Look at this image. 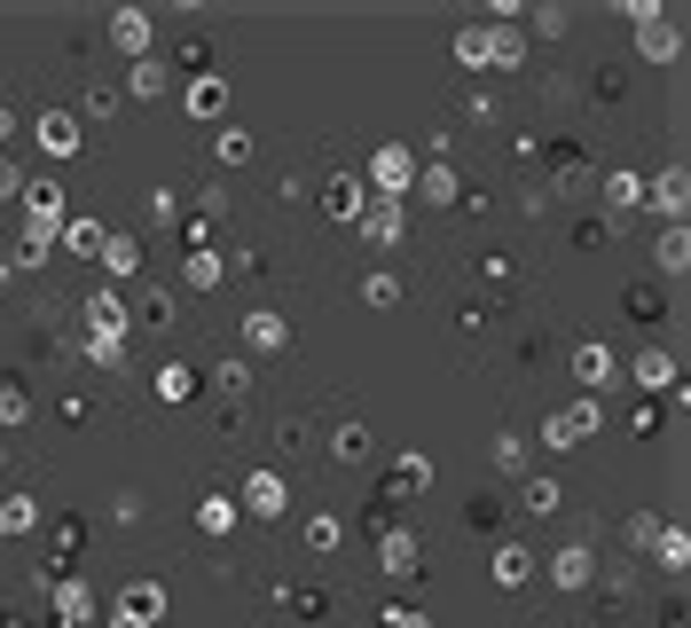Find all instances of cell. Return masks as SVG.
Listing matches in <instances>:
<instances>
[{
	"instance_id": "obj_1",
	"label": "cell",
	"mask_w": 691,
	"mask_h": 628,
	"mask_svg": "<svg viewBox=\"0 0 691 628\" xmlns=\"http://www.w3.org/2000/svg\"><path fill=\"white\" fill-rule=\"evenodd\" d=\"M24 236H40V244H55V228L71 220L63 213V182H55V173H24Z\"/></svg>"
},
{
	"instance_id": "obj_2",
	"label": "cell",
	"mask_w": 691,
	"mask_h": 628,
	"mask_svg": "<svg viewBox=\"0 0 691 628\" xmlns=\"http://www.w3.org/2000/svg\"><path fill=\"white\" fill-rule=\"evenodd\" d=\"M40 589H48V628H86L95 620V589L79 574H40Z\"/></svg>"
},
{
	"instance_id": "obj_3",
	"label": "cell",
	"mask_w": 691,
	"mask_h": 628,
	"mask_svg": "<svg viewBox=\"0 0 691 628\" xmlns=\"http://www.w3.org/2000/svg\"><path fill=\"white\" fill-rule=\"evenodd\" d=\"M597 424H605V409L581 393V401H566V409H550V416H543V447H550V456H566V447H581Z\"/></svg>"
},
{
	"instance_id": "obj_4",
	"label": "cell",
	"mask_w": 691,
	"mask_h": 628,
	"mask_svg": "<svg viewBox=\"0 0 691 628\" xmlns=\"http://www.w3.org/2000/svg\"><path fill=\"white\" fill-rule=\"evenodd\" d=\"M409 182H416V157H409L401 142H385V150L370 157V182H362V189H370L378 205H409Z\"/></svg>"
},
{
	"instance_id": "obj_5",
	"label": "cell",
	"mask_w": 691,
	"mask_h": 628,
	"mask_svg": "<svg viewBox=\"0 0 691 628\" xmlns=\"http://www.w3.org/2000/svg\"><path fill=\"white\" fill-rule=\"evenodd\" d=\"M182 103H189V119L220 126L228 103H236V86H228V71H197V79H182Z\"/></svg>"
},
{
	"instance_id": "obj_6",
	"label": "cell",
	"mask_w": 691,
	"mask_h": 628,
	"mask_svg": "<svg viewBox=\"0 0 691 628\" xmlns=\"http://www.w3.org/2000/svg\"><path fill=\"white\" fill-rule=\"evenodd\" d=\"M424 487H432V464H424V456H393V464H385V480H378V503H385V518H393L401 503H416Z\"/></svg>"
},
{
	"instance_id": "obj_7",
	"label": "cell",
	"mask_w": 691,
	"mask_h": 628,
	"mask_svg": "<svg viewBox=\"0 0 691 628\" xmlns=\"http://www.w3.org/2000/svg\"><path fill=\"white\" fill-rule=\"evenodd\" d=\"M543 574H550V589H558V597H581V589H597V558H589V543H566V550H550V558H543Z\"/></svg>"
},
{
	"instance_id": "obj_8",
	"label": "cell",
	"mask_w": 691,
	"mask_h": 628,
	"mask_svg": "<svg viewBox=\"0 0 691 628\" xmlns=\"http://www.w3.org/2000/svg\"><path fill=\"white\" fill-rule=\"evenodd\" d=\"M370 534H378V574H385V581L424 574V566H416V534H409L401 518H385V526H370Z\"/></svg>"
},
{
	"instance_id": "obj_9",
	"label": "cell",
	"mask_w": 691,
	"mask_h": 628,
	"mask_svg": "<svg viewBox=\"0 0 691 628\" xmlns=\"http://www.w3.org/2000/svg\"><path fill=\"white\" fill-rule=\"evenodd\" d=\"M236 511H251V518H283L291 511V487H283V472H244V495H236Z\"/></svg>"
},
{
	"instance_id": "obj_10",
	"label": "cell",
	"mask_w": 691,
	"mask_h": 628,
	"mask_svg": "<svg viewBox=\"0 0 691 628\" xmlns=\"http://www.w3.org/2000/svg\"><path fill=\"white\" fill-rule=\"evenodd\" d=\"M32 142H40V150L63 165V157H79L86 126H79V111H63V103H55V111H40V119H32Z\"/></svg>"
},
{
	"instance_id": "obj_11",
	"label": "cell",
	"mask_w": 691,
	"mask_h": 628,
	"mask_svg": "<svg viewBox=\"0 0 691 628\" xmlns=\"http://www.w3.org/2000/svg\"><path fill=\"white\" fill-rule=\"evenodd\" d=\"M644 205H652L668 228H683V213H691V173H683V165L652 173V182H644Z\"/></svg>"
},
{
	"instance_id": "obj_12",
	"label": "cell",
	"mask_w": 691,
	"mask_h": 628,
	"mask_svg": "<svg viewBox=\"0 0 691 628\" xmlns=\"http://www.w3.org/2000/svg\"><path fill=\"white\" fill-rule=\"evenodd\" d=\"M574 378H581V393H589V401H597V393H613V385H621V362H613V346L581 338V346H574Z\"/></svg>"
},
{
	"instance_id": "obj_13",
	"label": "cell",
	"mask_w": 691,
	"mask_h": 628,
	"mask_svg": "<svg viewBox=\"0 0 691 628\" xmlns=\"http://www.w3.org/2000/svg\"><path fill=\"white\" fill-rule=\"evenodd\" d=\"M354 228H362V244H378V251H401V244H409V213H401V205H378V197L362 205Z\"/></svg>"
},
{
	"instance_id": "obj_14",
	"label": "cell",
	"mask_w": 691,
	"mask_h": 628,
	"mask_svg": "<svg viewBox=\"0 0 691 628\" xmlns=\"http://www.w3.org/2000/svg\"><path fill=\"white\" fill-rule=\"evenodd\" d=\"M79 315H86V322H79L86 338H126V291H111V284H103V291H86V307H79Z\"/></svg>"
},
{
	"instance_id": "obj_15",
	"label": "cell",
	"mask_w": 691,
	"mask_h": 628,
	"mask_svg": "<svg viewBox=\"0 0 691 628\" xmlns=\"http://www.w3.org/2000/svg\"><path fill=\"white\" fill-rule=\"evenodd\" d=\"M409 197L416 205H464V182H456V165H441V157H432V165H416V182H409Z\"/></svg>"
},
{
	"instance_id": "obj_16",
	"label": "cell",
	"mask_w": 691,
	"mask_h": 628,
	"mask_svg": "<svg viewBox=\"0 0 691 628\" xmlns=\"http://www.w3.org/2000/svg\"><path fill=\"white\" fill-rule=\"evenodd\" d=\"M236 338H244V353H283V346H291V322H283L276 307H251Z\"/></svg>"
},
{
	"instance_id": "obj_17",
	"label": "cell",
	"mask_w": 691,
	"mask_h": 628,
	"mask_svg": "<svg viewBox=\"0 0 691 628\" xmlns=\"http://www.w3.org/2000/svg\"><path fill=\"white\" fill-rule=\"evenodd\" d=\"M629 393H675V353H660V346H644L637 362H629V378H621Z\"/></svg>"
},
{
	"instance_id": "obj_18",
	"label": "cell",
	"mask_w": 691,
	"mask_h": 628,
	"mask_svg": "<svg viewBox=\"0 0 691 628\" xmlns=\"http://www.w3.org/2000/svg\"><path fill=\"white\" fill-rule=\"evenodd\" d=\"M103 267H111V291H126V284L142 276V236H134V228H111V236H103Z\"/></svg>"
},
{
	"instance_id": "obj_19",
	"label": "cell",
	"mask_w": 691,
	"mask_h": 628,
	"mask_svg": "<svg viewBox=\"0 0 691 628\" xmlns=\"http://www.w3.org/2000/svg\"><path fill=\"white\" fill-rule=\"evenodd\" d=\"M149 40H157V24H149L142 9H118V17H111V48H118L126 63H142V55H149Z\"/></svg>"
},
{
	"instance_id": "obj_20",
	"label": "cell",
	"mask_w": 691,
	"mask_h": 628,
	"mask_svg": "<svg viewBox=\"0 0 691 628\" xmlns=\"http://www.w3.org/2000/svg\"><path fill=\"white\" fill-rule=\"evenodd\" d=\"M111 612H126V620H142V628H165V589H157V581H126Z\"/></svg>"
},
{
	"instance_id": "obj_21",
	"label": "cell",
	"mask_w": 691,
	"mask_h": 628,
	"mask_svg": "<svg viewBox=\"0 0 691 628\" xmlns=\"http://www.w3.org/2000/svg\"><path fill=\"white\" fill-rule=\"evenodd\" d=\"M362 205H370V189L354 182V173H338V182H322V213H330V220H346V228H354V220H362Z\"/></svg>"
},
{
	"instance_id": "obj_22",
	"label": "cell",
	"mask_w": 691,
	"mask_h": 628,
	"mask_svg": "<svg viewBox=\"0 0 691 628\" xmlns=\"http://www.w3.org/2000/svg\"><path fill=\"white\" fill-rule=\"evenodd\" d=\"M228 284V259L205 244V251H182V291H220Z\"/></svg>"
},
{
	"instance_id": "obj_23",
	"label": "cell",
	"mask_w": 691,
	"mask_h": 628,
	"mask_svg": "<svg viewBox=\"0 0 691 628\" xmlns=\"http://www.w3.org/2000/svg\"><path fill=\"white\" fill-rule=\"evenodd\" d=\"M487 574H495V589H518V581L535 574V550H527V543H510V534H503V543H495V558H487Z\"/></svg>"
},
{
	"instance_id": "obj_24",
	"label": "cell",
	"mask_w": 691,
	"mask_h": 628,
	"mask_svg": "<svg viewBox=\"0 0 691 628\" xmlns=\"http://www.w3.org/2000/svg\"><path fill=\"white\" fill-rule=\"evenodd\" d=\"M103 236H111L103 220H63V228H55V251H63V259H103Z\"/></svg>"
},
{
	"instance_id": "obj_25",
	"label": "cell",
	"mask_w": 691,
	"mask_h": 628,
	"mask_svg": "<svg viewBox=\"0 0 691 628\" xmlns=\"http://www.w3.org/2000/svg\"><path fill=\"white\" fill-rule=\"evenodd\" d=\"M605 213H644V173H629V165H613V173H605Z\"/></svg>"
},
{
	"instance_id": "obj_26",
	"label": "cell",
	"mask_w": 691,
	"mask_h": 628,
	"mask_svg": "<svg viewBox=\"0 0 691 628\" xmlns=\"http://www.w3.org/2000/svg\"><path fill=\"white\" fill-rule=\"evenodd\" d=\"M197 385H205V370H189V362H165V370H157V401H165V409L197 401Z\"/></svg>"
},
{
	"instance_id": "obj_27",
	"label": "cell",
	"mask_w": 691,
	"mask_h": 628,
	"mask_svg": "<svg viewBox=\"0 0 691 628\" xmlns=\"http://www.w3.org/2000/svg\"><path fill=\"white\" fill-rule=\"evenodd\" d=\"M165 86H173V71H165L157 55H142V63H126V95H134V103H157V95H165Z\"/></svg>"
},
{
	"instance_id": "obj_28",
	"label": "cell",
	"mask_w": 691,
	"mask_h": 628,
	"mask_svg": "<svg viewBox=\"0 0 691 628\" xmlns=\"http://www.w3.org/2000/svg\"><path fill=\"white\" fill-rule=\"evenodd\" d=\"M330 456H338V464H370V456H378V432H370V424H338V432H330Z\"/></svg>"
},
{
	"instance_id": "obj_29",
	"label": "cell",
	"mask_w": 691,
	"mask_h": 628,
	"mask_svg": "<svg viewBox=\"0 0 691 628\" xmlns=\"http://www.w3.org/2000/svg\"><path fill=\"white\" fill-rule=\"evenodd\" d=\"M527 63V40H518V24H487V71H518Z\"/></svg>"
},
{
	"instance_id": "obj_30",
	"label": "cell",
	"mask_w": 691,
	"mask_h": 628,
	"mask_svg": "<svg viewBox=\"0 0 691 628\" xmlns=\"http://www.w3.org/2000/svg\"><path fill=\"white\" fill-rule=\"evenodd\" d=\"M652 267H660V276L675 284L683 267H691V228H660V244H652Z\"/></svg>"
},
{
	"instance_id": "obj_31",
	"label": "cell",
	"mask_w": 691,
	"mask_h": 628,
	"mask_svg": "<svg viewBox=\"0 0 691 628\" xmlns=\"http://www.w3.org/2000/svg\"><path fill=\"white\" fill-rule=\"evenodd\" d=\"M40 526V495H0V543L9 534H32Z\"/></svg>"
},
{
	"instance_id": "obj_32",
	"label": "cell",
	"mask_w": 691,
	"mask_h": 628,
	"mask_svg": "<svg viewBox=\"0 0 691 628\" xmlns=\"http://www.w3.org/2000/svg\"><path fill=\"white\" fill-rule=\"evenodd\" d=\"M637 48H644L652 63H668V55H675V24H668L660 9H652V17H637Z\"/></svg>"
},
{
	"instance_id": "obj_33",
	"label": "cell",
	"mask_w": 691,
	"mask_h": 628,
	"mask_svg": "<svg viewBox=\"0 0 691 628\" xmlns=\"http://www.w3.org/2000/svg\"><path fill=\"white\" fill-rule=\"evenodd\" d=\"M299 534H307V550H314V558H330V550L346 543V518H330V511H314V518H307Z\"/></svg>"
},
{
	"instance_id": "obj_34",
	"label": "cell",
	"mask_w": 691,
	"mask_h": 628,
	"mask_svg": "<svg viewBox=\"0 0 691 628\" xmlns=\"http://www.w3.org/2000/svg\"><path fill=\"white\" fill-rule=\"evenodd\" d=\"M518 511H535V518H550V511H566V487L543 472V480H527V495H518Z\"/></svg>"
},
{
	"instance_id": "obj_35",
	"label": "cell",
	"mask_w": 691,
	"mask_h": 628,
	"mask_svg": "<svg viewBox=\"0 0 691 628\" xmlns=\"http://www.w3.org/2000/svg\"><path fill=\"white\" fill-rule=\"evenodd\" d=\"M134 322L142 330H173V322H182V315H173V291H142L134 299Z\"/></svg>"
},
{
	"instance_id": "obj_36",
	"label": "cell",
	"mask_w": 691,
	"mask_h": 628,
	"mask_svg": "<svg viewBox=\"0 0 691 628\" xmlns=\"http://www.w3.org/2000/svg\"><path fill=\"white\" fill-rule=\"evenodd\" d=\"M213 157H220V165H251V157H259V142H251L244 126H220V134H213Z\"/></svg>"
},
{
	"instance_id": "obj_37",
	"label": "cell",
	"mask_w": 691,
	"mask_h": 628,
	"mask_svg": "<svg viewBox=\"0 0 691 628\" xmlns=\"http://www.w3.org/2000/svg\"><path fill=\"white\" fill-rule=\"evenodd\" d=\"M236 518H244L236 495H205V503H197V526H205V534H236Z\"/></svg>"
},
{
	"instance_id": "obj_38",
	"label": "cell",
	"mask_w": 691,
	"mask_h": 628,
	"mask_svg": "<svg viewBox=\"0 0 691 628\" xmlns=\"http://www.w3.org/2000/svg\"><path fill=\"white\" fill-rule=\"evenodd\" d=\"M652 558H660V574H683V558H691V534H683V526H660Z\"/></svg>"
},
{
	"instance_id": "obj_39",
	"label": "cell",
	"mask_w": 691,
	"mask_h": 628,
	"mask_svg": "<svg viewBox=\"0 0 691 628\" xmlns=\"http://www.w3.org/2000/svg\"><path fill=\"white\" fill-rule=\"evenodd\" d=\"M362 307H401V276L393 267H370L362 276Z\"/></svg>"
},
{
	"instance_id": "obj_40",
	"label": "cell",
	"mask_w": 691,
	"mask_h": 628,
	"mask_svg": "<svg viewBox=\"0 0 691 628\" xmlns=\"http://www.w3.org/2000/svg\"><path fill=\"white\" fill-rule=\"evenodd\" d=\"M24 416H32V393H24V385H0V440H9Z\"/></svg>"
},
{
	"instance_id": "obj_41",
	"label": "cell",
	"mask_w": 691,
	"mask_h": 628,
	"mask_svg": "<svg viewBox=\"0 0 691 628\" xmlns=\"http://www.w3.org/2000/svg\"><path fill=\"white\" fill-rule=\"evenodd\" d=\"M621 543H629V550H652V543H660V518H652V511H629V518H621Z\"/></svg>"
},
{
	"instance_id": "obj_42",
	"label": "cell",
	"mask_w": 691,
	"mask_h": 628,
	"mask_svg": "<svg viewBox=\"0 0 691 628\" xmlns=\"http://www.w3.org/2000/svg\"><path fill=\"white\" fill-rule=\"evenodd\" d=\"M487 464H495V472H518V464H527V447H518V432H495V440H487Z\"/></svg>"
},
{
	"instance_id": "obj_43",
	"label": "cell",
	"mask_w": 691,
	"mask_h": 628,
	"mask_svg": "<svg viewBox=\"0 0 691 628\" xmlns=\"http://www.w3.org/2000/svg\"><path fill=\"white\" fill-rule=\"evenodd\" d=\"M55 259V244H40V236H24L17 251H9V267H17V276H32V267H48Z\"/></svg>"
},
{
	"instance_id": "obj_44",
	"label": "cell",
	"mask_w": 691,
	"mask_h": 628,
	"mask_svg": "<svg viewBox=\"0 0 691 628\" xmlns=\"http://www.w3.org/2000/svg\"><path fill=\"white\" fill-rule=\"evenodd\" d=\"M456 55H464L472 71H487V24H464V32H456Z\"/></svg>"
},
{
	"instance_id": "obj_45",
	"label": "cell",
	"mask_w": 691,
	"mask_h": 628,
	"mask_svg": "<svg viewBox=\"0 0 691 628\" xmlns=\"http://www.w3.org/2000/svg\"><path fill=\"white\" fill-rule=\"evenodd\" d=\"M48 534H55V558H79V550H86V526H79V518H55Z\"/></svg>"
},
{
	"instance_id": "obj_46",
	"label": "cell",
	"mask_w": 691,
	"mask_h": 628,
	"mask_svg": "<svg viewBox=\"0 0 691 628\" xmlns=\"http://www.w3.org/2000/svg\"><path fill=\"white\" fill-rule=\"evenodd\" d=\"M213 378H220V393H251V362H244V353H236V362H220Z\"/></svg>"
},
{
	"instance_id": "obj_47",
	"label": "cell",
	"mask_w": 691,
	"mask_h": 628,
	"mask_svg": "<svg viewBox=\"0 0 691 628\" xmlns=\"http://www.w3.org/2000/svg\"><path fill=\"white\" fill-rule=\"evenodd\" d=\"M527 24H535V32H543V40H558V32H566V24H574V9H527Z\"/></svg>"
},
{
	"instance_id": "obj_48",
	"label": "cell",
	"mask_w": 691,
	"mask_h": 628,
	"mask_svg": "<svg viewBox=\"0 0 691 628\" xmlns=\"http://www.w3.org/2000/svg\"><path fill=\"white\" fill-rule=\"evenodd\" d=\"M283 605H291V612H314V620H322V612H330V589H283Z\"/></svg>"
},
{
	"instance_id": "obj_49",
	"label": "cell",
	"mask_w": 691,
	"mask_h": 628,
	"mask_svg": "<svg viewBox=\"0 0 691 628\" xmlns=\"http://www.w3.org/2000/svg\"><path fill=\"white\" fill-rule=\"evenodd\" d=\"M378 628H432V612H416V605H385Z\"/></svg>"
},
{
	"instance_id": "obj_50",
	"label": "cell",
	"mask_w": 691,
	"mask_h": 628,
	"mask_svg": "<svg viewBox=\"0 0 691 628\" xmlns=\"http://www.w3.org/2000/svg\"><path fill=\"white\" fill-rule=\"evenodd\" d=\"M510 276H518L510 251H487V259H479V284H510Z\"/></svg>"
},
{
	"instance_id": "obj_51",
	"label": "cell",
	"mask_w": 691,
	"mask_h": 628,
	"mask_svg": "<svg viewBox=\"0 0 691 628\" xmlns=\"http://www.w3.org/2000/svg\"><path fill=\"white\" fill-rule=\"evenodd\" d=\"M276 447H283V456H299V447H314V440H307L299 416H283V424H276Z\"/></svg>"
},
{
	"instance_id": "obj_52",
	"label": "cell",
	"mask_w": 691,
	"mask_h": 628,
	"mask_svg": "<svg viewBox=\"0 0 691 628\" xmlns=\"http://www.w3.org/2000/svg\"><path fill=\"white\" fill-rule=\"evenodd\" d=\"M111 111H118V86H111V79L86 86V119H111Z\"/></svg>"
},
{
	"instance_id": "obj_53",
	"label": "cell",
	"mask_w": 691,
	"mask_h": 628,
	"mask_svg": "<svg viewBox=\"0 0 691 628\" xmlns=\"http://www.w3.org/2000/svg\"><path fill=\"white\" fill-rule=\"evenodd\" d=\"M629 315H637V322H660V291L637 284V291H629Z\"/></svg>"
},
{
	"instance_id": "obj_54",
	"label": "cell",
	"mask_w": 691,
	"mask_h": 628,
	"mask_svg": "<svg viewBox=\"0 0 691 628\" xmlns=\"http://www.w3.org/2000/svg\"><path fill=\"white\" fill-rule=\"evenodd\" d=\"M149 213H157V220H173V228H182V189H157V197H149Z\"/></svg>"
},
{
	"instance_id": "obj_55",
	"label": "cell",
	"mask_w": 691,
	"mask_h": 628,
	"mask_svg": "<svg viewBox=\"0 0 691 628\" xmlns=\"http://www.w3.org/2000/svg\"><path fill=\"white\" fill-rule=\"evenodd\" d=\"M17 197H24V173H17L9 157H0V205H17Z\"/></svg>"
},
{
	"instance_id": "obj_56",
	"label": "cell",
	"mask_w": 691,
	"mask_h": 628,
	"mask_svg": "<svg viewBox=\"0 0 691 628\" xmlns=\"http://www.w3.org/2000/svg\"><path fill=\"white\" fill-rule=\"evenodd\" d=\"M17 126H24V119H17L9 103H0V150H9V142H17Z\"/></svg>"
},
{
	"instance_id": "obj_57",
	"label": "cell",
	"mask_w": 691,
	"mask_h": 628,
	"mask_svg": "<svg viewBox=\"0 0 691 628\" xmlns=\"http://www.w3.org/2000/svg\"><path fill=\"white\" fill-rule=\"evenodd\" d=\"M0 628H48V620H0Z\"/></svg>"
},
{
	"instance_id": "obj_58",
	"label": "cell",
	"mask_w": 691,
	"mask_h": 628,
	"mask_svg": "<svg viewBox=\"0 0 691 628\" xmlns=\"http://www.w3.org/2000/svg\"><path fill=\"white\" fill-rule=\"evenodd\" d=\"M111 628H142V620H126V612H111Z\"/></svg>"
},
{
	"instance_id": "obj_59",
	"label": "cell",
	"mask_w": 691,
	"mask_h": 628,
	"mask_svg": "<svg viewBox=\"0 0 691 628\" xmlns=\"http://www.w3.org/2000/svg\"><path fill=\"white\" fill-rule=\"evenodd\" d=\"M0 472H9V440H0Z\"/></svg>"
}]
</instances>
